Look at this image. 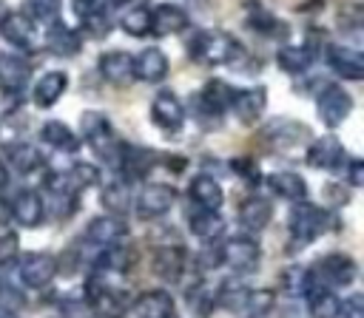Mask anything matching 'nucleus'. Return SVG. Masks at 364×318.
<instances>
[{
    "label": "nucleus",
    "mask_w": 364,
    "mask_h": 318,
    "mask_svg": "<svg viewBox=\"0 0 364 318\" xmlns=\"http://www.w3.org/2000/svg\"><path fill=\"white\" fill-rule=\"evenodd\" d=\"M188 54L196 62L222 65V62H233L236 57H242V48L228 34H219V31H196L188 40Z\"/></svg>",
    "instance_id": "obj_1"
},
{
    "label": "nucleus",
    "mask_w": 364,
    "mask_h": 318,
    "mask_svg": "<svg viewBox=\"0 0 364 318\" xmlns=\"http://www.w3.org/2000/svg\"><path fill=\"white\" fill-rule=\"evenodd\" d=\"M355 275H358V264H355L353 256H347V253H327L307 273V284H316V287H324V290L350 287L355 281Z\"/></svg>",
    "instance_id": "obj_2"
},
{
    "label": "nucleus",
    "mask_w": 364,
    "mask_h": 318,
    "mask_svg": "<svg viewBox=\"0 0 364 318\" xmlns=\"http://www.w3.org/2000/svg\"><path fill=\"white\" fill-rule=\"evenodd\" d=\"M85 295H88V307L91 312H97L100 318H122L128 309V298L122 290H117L111 281H105L100 273L88 275L85 281Z\"/></svg>",
    "instance_id": "obj_3"
},
{
    "label": "nucleus",
    "mask_w": 364,
    "mask_h": 318,
    "mask_svg": "<svg viewBox=\"0 0 364 318\" xmlns=\"http://www.w3.org/2000/svg\"><path fill=\"white\" fill-rule=\"evenodd\" d=\"M290 236L296 244H310L316 241L327 224H330V216L327 210H321L318 204H310V202H296L293 210H290Z\"/></svg>",
    "instance_id": "obj_4"
},
{
    "label": "nucleus",
    "mask_w": 364,
    "mask_h": 318,
    "mask_svg": "<svg viewBox=\"0 0 364 318\" xmlns=\"http://www.w3.org/2000/svg\"><path fill=\"white\" fill-rule=\"evenodd\" d=\"M80 128H82V136L91 142V148H94L102 159L117 162L122 145L117 142L114 128H111V122L105 119V114H100V111H85V114L80 116Z\"/></svg>",
    "instance_id": "obj_5"
},
{
    "label": "nucleus",
    "mask_w": 364,
    "mask_h": 318,
    "mask_svg": "<svg viewBox=\"0 0 364 318\" xmlns=\"http://www.w3.org/2000/svg\"><path fill=\"white\" fill-rule=\"evenodd\" d=\"M353 111V97L338 85V82H327L321 85V91L316 94V114L327 128H338Z\"/></svg>",
    "instance_id": "obj_6"
},
{
    "label": "nucleus",
    "mask_w": 364,
    "mask_h": 318,
    "mask_svg": "<svg viewBox=\"0 0 364 318\" xmlns=\"http://www.w3.org/2000/svg\"><path fill=\"white\" fill-rule=\"evenodd\" d=\"M54 275H57V258L51 253H26L17 261V278L23 287L43 290L54 281Z\"/></svg>",
    "instance_id": "obj_7"
},
{
    "label": "nucleus",
    "mask_w": 364,
    "mask_h": 318,
    "mask_svg": "<svg viewBox=\"0 0 364 318\" xmlns=\"http://www.w3.org/2000/svg\"><path fill=\"white\" fill-rule=\"evenodd\" d=\"M219 256H222V264H228L236 273H253L262 261L259 244L247 236H236V238H228L225 244H219Z\"/></svg>",
    "instance_id": "obj_8"
},
{
    "label": "nucleus",
    "mask_w": 364,
    "mask_h": 318,
    "mask_svg": "<svg viewBox=\"0 0 364 318\" xmlns=\"http://www.w3.org/2000/svg\"><path fill=\"white\" fill-rule=\"evenodd\" d=\"M173 202H176V190L171 187V185H165V182H151V185H145L142 190H139V196H136V216L139 219H159V216H165L171 207H173Z\"/></svg>",
    "instance_id": "obj_9"
},
{
    "label": "nucleus",
    "mask_w": 364,
    "mask_h": 318,
    "mask_svg": "<svg viewBox=\"0 0 364 318\" xmlns=\"http://www.w3.org/2000/svg\"><path fill=\"white\" fill-rule=\"evenodd\" d=\"M344 159H347V150L333 133L313 139L307 148V165L316 170H338L344 165Z\"/></svg>",
    "instance_id": "obj_10"
},
{
    "label": "nucleus",
    "mask_w": 364,
    "mask_h": 318,
    "mask_svg": "<svg viewBox=\"0 0 364 318\" xmlns=\"http://www.w3.org/2000/svg\"><path fill=\"white\" fill-rule=\"evenodd\" d=\"M324 57H327V65H330L341 80L355 82V80L364 77V54H361V51H355V48H350V45H341V43H330L327 51H324Z\"/></svg>",
    "instance_id": "obj_11"
},
{
    "label": "nucleus",
    "mask_w": 364,
    "mask_h": 318,
    "mask_svg": "<svg viewBox=\"0 0 364 318\" xmlns=\"http://www.w3.org/2000/svg\"><path fill=\"white\" fill-rule=\"evenodd\" d=\"M151 119L162 131H179L182 122H185V108H182L179 97L173 91H168V88H162L151 102Z\"/></svg>",
    "instance_id": "obj_12"
},
{
    "label": "nucleus",
    "mask_w": 364,
    "mask_h": 318,
    "mask_svg": "<svg viewBox=\"0 0 364 318\" xmlns=\"http://www.w3.org/2000/svg\"><path fill=\"white\" fill-rule=\"evenodd\" d=\"M31 77V65L28 60L17 57V54H0V91L9 97H17L26 82Z\"/></svg>",
    "instance_id": "obj_13"
},
{
    "label": "nucleus",
    "mask_w": 364,
    "mask_h": 318,
    "mask_svg": "<svg viewBox=\"0 0 364 318\" xmlns=\"http://www.w3.org/2000/svg\"><path fill=\"white\" fill-rule=\"evenodd\" d=\"M264 105H267V91L262 85H253V88H245V91H236L233 99H230V111L236 114L239 122L250 125L256 122L262 114H264Z\"/></svg>",
    "instance_id": "obj_14"
},
{
    "label": "nucleus",
    "mask_w": 364,
    "mask_h": 318,
    "mask_svg": "<svg viewBox=\"0 0 364 318\" xmlns=\"http://www.w3.org/2000/svg\"><path fill=\"white\" fill-rule=\"evenodd\" d=\"M154 162H156V156L148 148H134V145H122L119 156H117V168L122 170L125 182H136V179L148 176Z\"/></svg>",
    "instance_id": "obj_15"
},
{
    "label": "nucleus",
    "mask_w": 364,
    "mask_h": 318,
    "mask_svg": "<svg viewBox=\"0 0 364 318\" xmlns=\"http://www.w3.org/2000/svg\"><path fill=\"white\" fill-rule=\"evenodd\" d=\"M9 213H11V219H14L17 224H23V227H37V224L46 219V204H43V199H40L37 190H20V193L14 196V202L9 204Z\"/></svg>",
    "instance_id": "obj_16"
},
{
    "label": "nucleus",
    "mask_w": 364,
    "mask_h": 318,
    "mask_svg": "<svg viewBox=\"0 0 364 318\" xmlns=\"http://www.w3.org/2000/svg\"><path fill=\"white\" fill-rule=\"evenodd\" d=\"M125 233H128V224H125L119 216H114V213L97 216V219H91L88 227H85V238L94 241V244H100V247L117 244L119 238H125Z\"/></svg>",
    "instance_id": "obj_17"
},
{
    "label": "nucleus",
    "mask_w": 364,
    "mask_h": 318,
    "mask_svg": "<svg viewBox=\"0 0 364 318\" xmlns=\"http://www.w3.org/2000/svg\"><path fill=\"white\" fill-rule=\"evenodd\" d=\"M100 74L111 85H131L134 80V57L125 51H105L100 57Z\"/></svg>",
    "instance_id": "obj_18"
},
{
    "label": "nucleus",
    "mask_w": 364,
    "mask_h": 318,
    "mask_svg": "<svg viewBox=\"0 0 364 318\" xmlns=\"http://www.w3.org/2000/svg\"><path fill=\"white\" fill-rule=\"evenodd\" d=\"M185 247H179V244H165V247H159L156 253H154V261H151V267H154V273L162 278V281H179L182 278V273H185Z\"/></svg>",
    "instance_id": "obj_19"
},
{
    "label": "nucleus",
    "mask_w": 364,
    "mask_h": 318,
    "mask_svg": "<svg viewBox=\"0 0 364 318\" xmlns=\"http://www.w3.org/2000/svg\"><path fill=\"white\" fill-rule=\"evenodd\" d=\"M0 34L14 45V48H34V28H31V20L23 14V11H9L0 17Z\"/></svg>",
    "instance_id": "obj_20"
},
{
    "label": "nucleus",
    "mask_w": 364,
    "mask_h": 318,
    "mask_svg": "<svg viewBox=\"0 0 364 318\" xmlns=\"http://www.w3.org/2000/svg\"><path fill=\"white\" fill-rule=\"evenodd\" d=\"M136 318H168L173 315V298L168 290H145L142 295H136V301L131 304Z\"/></svg>",
    "instance_id": "obj_21"
},
{
    "label": "nucleus",
    "mask_w": 364,
    "mask_h": 318,
    "mask_svg": "<svg viewBox=\"0 0 364 318\" xmlns=\"http://www.w3.org/2000/svg\"><path fill=\"white\" fill-rule=\"evenodd\" d=\"M46 48L51 54H57V57H74L82 48V40H80V34L74 28H68L65 23L57 20V23H51L46 28Z\"/></svg>",
    "instance_id": "obj_22"
},
{
    "label": "nucleus",
    "mask_w": 364,
    "mask_h": 318,
    "mask_svg": "<svg viewBox=\"0 0 364 318\" xmlns=\"http://www.w3.org/2000/svg\"><path fill=\"white\" fill-rule=\"evenodd\" d=\"M168 74V57L159 48H145L134 57V80L142 82H159Z\"/></svg>",
    "instance_id": "obj_23"
},
{
    "label": "nucleus",
    "mask_w": 364,
    "mask_h": 318,
    "mask_svg": "<svg viewBox=\"0 0 364 318\" xmlns=\"http://www.w3.org/2000/svg\"><path fill=\"white\" fill-rule=\"evenodd\" d=\"M65 88H68V74H65V71H46V74L34 82V91H31L34 105H37V108H51V105L63 97Z\"/></svg>",
    "instance_id": "obj_24"
},
{
    "label": "nucleus",
    "mask_w": 364,
    "mask_h": 318,
    "mask_svg": "<svg viewBox=\"0 0 364 318\" xmlns=\"http://www.w3.org/2000/svg\"><path fill=\"white\" fill-rule=\"evenodd\" d=\"M264 136L273 142V148H296V145L310 139V131L301 122H293V119H273L267 125Z\"/></svg>",
    "instance_id": "obj_25"
},
{
    "label": "nucleus",
    "mask_w": 364,
    "mask_h": 318,
    "mask_svg": "<svg viewBox=\"0 0 364 318\" xmlns=\"http://www.w3.org/2000/svg\"><path fill=\"white\" fill-rule=\"evenodd\" d=\"M188 193H191L193 204H196V207H202V210H219V207H222V202H225V193H222L219 182H216L213 176H208V173L193 176V179H191Z\"/></svg>",
    "instance_id": "obj_26"
},
{
    "label": "nucleus",
    "mask_w": 364,
    "mask_h": 318,
    "mask_svg": "<svg viewBox=\"0 0 364 318\" xmlns=\"http://www.w3.org/2000/svg\"><path fill=\"white\" fill-rule=\"evenodd\" d=\"M182 28H188V14L185 9L179 6H171V3H162L151 11V31L159 34V37H168V34H179Z\"/></svg>",
    "instance_id": "obj_27"
},
{
    "label": "nucleus",
    "mask_w": 364,
    "mask_h": 318,
    "mask_svg": "<svg viewBox=\"0 0 364 318\" xmlns=\"http://www.w3.org/2000/svg\"><path fill=\"white\" fill-rule=\"evenodd\" d=\"M270 216H273V204H270L267 199H262V196H250V199H245L242 207H239V221H242V227L250 230V233L264 230V227L270 224Z\"/></svg>",
    "instance_id": "obj_28"
},
{
    "label": "nucleus",
    "mask_w": 364,
    "mask_h": 318,
    "mask_svg": "<svg viewBox=\"0 0 364 318\" xmlns=\"http://www.w3.org/2000/svg\"><path fill=\"white\" fill-rule=\"evenodd\" d=\"M267 185L276 196H282L287 202H304V196H307V182L296 170H276L267 176Z\"/></svg>",
    "instance_id": "obj_29"
},
{
    "label": "nucleus",
    "mask_w": 364,
    "mask_h": 318,
    "mask_svg": "<svg viewBox=\"0 0 364 318\" xmlns=\"http://www.w3.org/2000/svg\"><path fill=\"white\" fill-rule=\"evenodd\" d=\"M40 139H43L48 148L63 150V153H74V150L80 148V139L74 136V131H71L65 122H60V119H48V122H43V128H40Z\"/></svg>",
    "instance_id": "obj_30"
},
{
    "label": "nucleus",
    "mask_w": 364,
    "mask_h": 318,
    "mask_svg": "<svg viewBox=\"0 0 364 318\" xmlns=\"http://www.w3.org/2000/svg\"><path fill=\"white\" fill-rule=\"evenodd\" d=\"M304 292H307V304H310V315L313 318H338L341 301L336 298L333 290H324V287H316V284H304Z\"/></svg>",
    "instance_id": "obj_31"
},
{
    "label": "nucleus",
    "mask_w": 364,
    "mask_h": 318,
    "mask_svg": "<svg viewBox=\"0 0 364 318\" xmlns=\"http://www.w3.org/2000/svg\"><path fill=\"white\" fill-rule=\"evenodd\" d=\"M316 60V51L310 45H284L276 54V62L287 74H304Z\"/></svg>",
    "instance_id": "obj_32"
},
{
    "label": "nucleus",
    "mask_w": 364,
    "mask_h": 318,
    "mask_svg": "<svg viewBox=\"0 0 364 318\" xmlns=\"http://www.w3.org/2000/svg\"><path fill=\"white\" fill-rule=\"evenodd\" d=\"M6 162L17 170V173H34L43 165V153L28 145V142H11L6 148Z\"/></svg>",
    "instance_id": "obj_33"
},
{
    "label": "nucleus",
    "mask_w": 364,
    "mask_h": 318,
    "mask_svg": "<svg viewBox=\"0 0 364 318\" xmlns=\"http://www.w3.org/2000/svg\"><path fill=\"white\" fill-rule=\"evenodd\" d=\"M188 227H191L193 236H199V238H205V241H213V238L222 233L225 221L219 219L216 210H202V207H196V210L188 216Z\"/></svg>",
    "instance_id": "obj_34"
},
{
    "label": "nucleus",
    "mask_w": 364,
    "mask_h": 318,
    "mask_svg": "<svg viewBox=\"0 0 364 318\" xmlns=\"http://www.w3.org/2000/svg\"><path fill=\"white\" fill-rule=\"evenodd\" d=\"M100 202H102V207H105V210H111L114 216L125 213V210L131 207V193H128V185H125V182H111V185H105V187H102Z\"/></svg>",
    "instance_id": "obj_35"
},
{
    "label": "nucleus",
    "mask_w": 364,
    "mask_h": 318,
    "mask_svg": "<svg viewBox=\"0 0 364 318\" xmlns=\"http://www.w3.org/2000/svg\"><path fill=\"white\" fill-rule=\"evenodd\" d=\"M119 26H122V31L131 34V37H145V34H151V9H145V6L131 9L128 14H122Z\"/></svg>",
    "instance_id": "obj_36"
},
{
    "label": "nucleus",
    "mask_w": 364,
    "mask_h": 318,
    "mask_svg": "<svg viewBox=\"0 0 364 318\" xmlns=\"http://www.w3.org/2000/svg\"><path fill=\"white\" fill-rule=\"evenodd\" d=\"M247 295H250V290H247L245 284L230 281V284H222V290H219V298H216V301H219L225 309L239 312V309H247Z\"/></svg>",
    "instance_id": "obj_37"
},
{
    "label": "nucleus",
    "mask_w": 364,
    "mask_h": 318,
    "mask_svg": "<svg viewBox=\"0 0 364 318\" xmlns=\"http://www.w3.org/2000/svg\"><path fill=\"white\" fill-rule=\"evenodd\" d=\"M65 179H68V185H71L74 190H82V187H91V185L100 182V170H97V165H91V162H77V165L65 173Z\"/></svg>",
    "instance_id": "obj_38"
},
{
    "label": "nucleus",
    "mask_w": 364,
    "mask_h": 318,
    "mask_svg": "<svg viewBox=\"0 0 364 318\" xmlns=\"http://www.w3.org/2000/svg\"><path fill=\"white\" fill-rule=\"evenodd\" d=\"M57 14H60V0H31L26 6V17L37 20V23H57Z\"/></svg>",
    "instance_id": "obj_39"
},
{
    "label": "nucleus",
    "mask_w": 364,
    "mask_h": 318,
    "mask_svg": "<svg viewBox=\"0 0 364 318\" xmlns=\"http://www.w3.org/2000/svg\"><path fill=\"white\" fill-rule=\"evenodd\" d=\"M71 9H74V14L80 17V23H88L91 17H100V14H105V0H71Z\"/></svg>",
    "instance_id": "obj_40"
},
{
    "label": "nucleus",
    "mask_w": 364,
    "mask_h": 318,
    "mask_svg": "<svg viewBox=\"0 0 364 318\" xmlns=\"http://www.w3.org/2000/svg\"><path fill=\"white\" fill-rule=\"evenodd\" d=\"M338 318H364V295L353 292L350 298H344L341 309H338Z\"/></svg>",
    "instance_id": "obj_41"
},
{
    "label": "nucleus",
    "mask_w": 364,
    "mask_h": 318,
    "mask_svg": "<svg viewBox=\"0 0 364 318\" xmlns=\"http://www.w3.org/2000/svg\"><path fill=\"white\" fill-rule=\"evenodd\" d=\"M273 307V292L270 290H250L247 295V309L253 312H267Z\"/></svg>",
    "instance_id": "obj_42"
},
{
    "label": "nucleus",
    "mask_w": 364,
    "mask_h": 318,
    "mask_svg": "<svg viewBox=\"0 0 364 318\" xmlns=\"http://www.w3.org/2000/svg\"><path fill=\"white\" fill-rule=\"evenodd\" d=\"M191 309H193L196 318H208V315L213 312V298H210L205 290H199V292L191 295Z\"/></svg>",
    "instance_id": "obj_43"
},
{
    "label": "nucleus",
    "mask_w": 364,
    "mask_h": 318,
    "mask_svg": "<svg viewBox=\"0 0 364 318\" xmlns=\"http://www.w3.org/2000/svg\"><path fill=\"white\" fill-rule=\"evenodd\" d=\"M230 168L242 176V179H247V182H256L259 179V170H256V165L250 162V159H245V156H239V159H233L230 162Z\"/></svg>",
    "instance_id": "obj_44"
},
{
    "label": "nucleus",
    "mask_w": 364,
    "mask_h": 318,
    "mask_svg": "<svg viewBox=\"0 0 364 318\" xmlns=\"http://www.w3.org/2000/svg\"><path fill=\"white\" fill-rule=\"evenodd\" d=\"M63 315L65 318H88L91 307L85 301H68V304H63Z\"/></svg>",
    "instance_id": "obj_45"
},
{
    "label": "nucleus",
    "mask_w": 364,
    "mask_h": 318,
    "mask_svg": "<svg viewBox=\"0 0 364 318\" xmlns=\"http://www.w3.org/2000/svg\"><path fill=\"white\" fill-rule=\"evenodd\" d=\"M347 179H350L353 187H361V185H364V162H361V159H353V162H350Z\"/></svg>",
    "instance_id": "obj_46"
},
{
    "label": "nucleus",
    "mask_w": 364,
    "mask_h": 318,
    "mask_svg": "<svg viewBox=\"0 0 364 318\" xmlns=\"http://www.w3.org/2000/svg\"><path fill=\"white\" fill-rule=\"evenodd\" d=\"M14 256H17V238L14 233H6L0 241V258H14Z\"/></svg>",
    "instance_id": "obj_47"
},
{
    "label": "nucleus",
    "mask_w": 364,
    "mask_h": 318,
    "mask_svg": "<svg viewBox=\"0 0 364 318\" xmlns=\"http://www.w3.org/2000/svg\"><path fill=\"white\" fill-rule=\"evenodd\" d=\"M9 185V168H6V162L0 159V187H6Z\"/></svg>",
    "instance_id": "obj_48"
},
{
    "label": "nucleus",
    "mask_w": 364,
    "mask_h": 318,
    "mask_svg": "<svg viewBox=\"0 0 364 318\" xmlns=\"http://www.w3.org/2000/svg\"><path fill=\"white\" fill-rule=\"evenodd\" d=\"M9 219H11V213H9V204H6V202H0V224H3V221H9Z\"/></svg>",
    "instance_id": "obj_49"
},
{
    "label": "nucleus",
    "mask_w": 364,
    "mask_h": 318,
    "mask_svg": "<svg viewBox=\"0 0 364 318\" xmlns=\"http://www.w3.org/2000/svg\"><path fill=\"white\" fill-rule=\"evenodd\" d=\"M122 3H128V0H105L108 9H117V6H122Z\"/></svg>",
    "instance_id": "obj_50"
}]
</instances>
